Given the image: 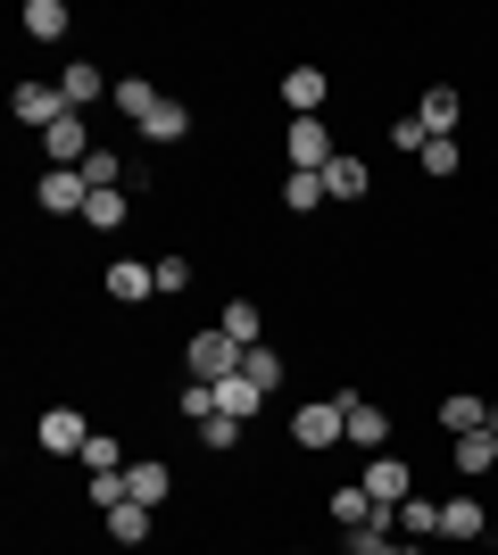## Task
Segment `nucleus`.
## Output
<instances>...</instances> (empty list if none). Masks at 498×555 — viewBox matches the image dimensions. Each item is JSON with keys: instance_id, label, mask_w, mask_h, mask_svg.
I'll return each instance as SVG.
<instances>
[{"instance_id": "f257e3e1", "label": "nucleus", "mask_w": 498, "mask_h": 555, "mask_svg": "<svg viewBox=\"0 0 498 555\" xmlns=\"http://www.w3.org/2000/svg\"><path fill=\"white\" fill-rule=\"evenodd\" d=\"M332 158H341V150H332L324 116H291V125H283V175H324Z\"/></svg>"}, {"instance_id": "f03ea898", "label": "nucleus", "mask_w": 498, "mask_h": 555, "mask_svg": "<svg viewBox=\"0 0 498 555\" xmlns=\"http://www.w3.org/2000/svg\"><path fill=\"white\" fill-rule=\"evenodd\" d=\"M291 440H299V448H341V440H349V406H341V398L291 406Z\"/></svg>"}, {"instance_id": "7ed1b4c3", "label": "nucleus", "mask_w": 498, "mask_h": 555, "mask_svg": "<svg viewBox=\"0 0 498 555\" xmlns=\"http://www.w3.org/2000/svg\"><path fill=\"white\" fill-rule=\"evenodd\" d=\"M241 357H250V348L241 340H225V332H191V348H183V365H191V382H233L241 373Z\"/></svg>"}, {"instance_id": "20e7f679", "label": "nucleus", "mask_w": 498, "mask_h": 555, "mask_svg": "<svg viewBox=\"0 0 498 555\" xmlns=\"http://www.w3.org/2000/svg\"><path fill=\"white\" fill-rule=\"evenodd\" d=\"M34 440H42L50 456H84V440H92V423H84V406H42V423H34Z\"/></svg>"}, {"instance_id": "39448f33", "label": "nucleus", "mask_w": 498, "mask_h": 555, "mask_svg": "<svg viewBox=\"0 0 498 555\" xmlns=\"http://www.w3.org/2000/svg\"><path fill=\"white\" fill-rule=\"evenodd\" d=\"M84 199H92V183H84L75 166H50L42 183H34V208L42 216H84Z\"/></svg>"}, {"instance_id": "423d86ee", "label": "nucleus", "mask_w": 498, "mask_h": 555, "mask_svg": "<svg viewBox=\"0 0 498 555\" xmlns=\"http://www.w3.org/2000/svg\"><path fill=\"white\" fill-rule=\"evenodd\" d=\"M366 498L399 514L407 498H416V464H407V456H374V464H366Z\"/></svg>"}, {"instance_id": "0eeeda50", "label": "nucleus", "mask_w": 498, "mask_h": 555, "mask_svg": "<svg viewBox=\"0 0 498 555\" xmlns=\"http://www.w3.org/2000/svg\"><path fill=\"white\" fill-rule=\"evenodd\" d=\"M341 406H349V448H366V456H391V415H382L374 398H349V390H341Z\"/></svg>"}, {"instance_id": "6e6552de", "label": "nucleus", "mask_w": 498, "mask_h": 555, "mask_svg": "<svg viewBox=\"0 0 498 555\" xmlns=\"http://www.w3.org/2000/svg\"><path fill=\"white\" fill-rule=\"evenodd\" d=\"M108 299H117V307L158 299V266H142V257H117V266H108Z\"/></svg>"}, {"instance_id": "1a4fd4ad", "label": "nucleus", "mask_w": 498, "mask_h": 555, "mask_svg": "<svg viewBox=\"0 0 498 555\" xmlns=\"http://www.w3.org/2000/svg\"><path fill=\"white\" fill-rule=\"evenodd\" d=\"M166 489H175V473H166L158 456H133V464H125V498H133V506L158 514V506H166Z\"/></svg>"}, {"instance_id": "9d476101", "label": "nucleus", "mask_w": 498, "mask_h": 555, "mask_svg": "<svg viewBox=\"0 0 498 555\" xmlns=\"http://www.w3.org/2000/svg\"><path fill=\"white\" fill-rule=\"evenodd\" d=\"M59 116H75L59 83H17V125H42V133H50Z\"/></svg>"}, {"instance_id": "9b49d317", "label": "nucleus", "mask_w": 498, "mask_h": 555, "mask_svg": "<svg viewBox=\"0 0 498 555\" xmlns=\"http://www.w3.org/2000/svg\"><path fill=\"white\" fill-rule=\"evenodd\" d=\"M324 100H332L324 67H291V75H283V108H291V116H324Z\"/></svg>"}, {"instance_id": "f8f14e48", "label": "nucleus", "mask_w": 498, "mask_h": 555, "mask_svg": "<svg viewBox=\"0 0 498 555\" xmlns=\"http://www.w3.org/2000/svg\"><path fill=\"white\" fill-rule=\"evenodd\" d=\"M457 116H465V100H457L449 83H432V92L416 100V125H424L432 141H440V133H457Z\"/></svg>"}, {"instance_id": "ddd939ff", "label": "nucleus", "mask_w": 498, "mask_h": 555, "mask_svg": "<svg viewBox=\"0 0 498 555\" xmlns=\"http://www.w3.org/2000/svg\"><path fill=\"white\" fill-rule=\"evenodd\" d=\"M216 332H225V340H241V348H266V315H258V299H225Z\"/></svg>"}, {"instance_id": "4468645a", "label": "nucleus", "mask_w": 498, "mask_h": 555, "mask_svg": "<svg viewBox=\"0 0 498 555\" xmlns=\"http://www.w3.org/2000/svg\"><path fill=\"white\" fill-rule=\"evenodd\" d=\"M42 150H50L59 166H84V158H92V133H84V116H59V125L42 133Z\"/></svg>"}, {"instance_id": "2eb2a0df", "label": "nucleus", "mask_w": 498, "mask_h": 555, "mask_svg": "<svg viewBox=\"0 0 498 555\" xmlns=\"http://www.w3.org/2000/svg\"><path fill=\"white\" fill-rule=\"evenodd\" d=\"M59 92H67V108H75V116H84V108H92V100H100V92H117V83H108V75H100V67H92V59H75V67H67V75H59Z\"/></svg>"}, {"instance_id": "dca6fc26", "label": "nucleus", "mask_w": 498, "mask_h": 555, "mask_svg": "<svg viewBox=\"0 0 498 555\" xmlns=\"http://www.w3.org/2000/svg\"><path fill=\"white\" fill-rule=\"evenodd\" d=\"M482 423H490V406H482L474 390H449V398H440V431H449V440H465V431H482Z\"/></svg>"}, {"instance_id": "f3484780", "label": "nucleus", "mask_w": 498, "mask_h": 555, "mask_svg": "<svg viewBox=\"0 0 498 555\" xmlns=\"http://www.w3.org/2000/svg\"><path fill=\"white\" fill-rule=\"evenodd\" d=\"M183 133H191V108L175 92H158V108L142 116V141H183Z\"/></svg>"}, {"instance_id": "a211bd4d", "label": "nucleus", "mask_w": 498, "mask_h": 555, "mask_svg": "<svg viewBox=\"0 0 498 555\" xmlns=\"http://www.w3.org/2000/svg\"><path fill=\"white\" fill-rule=\"evenodd\" d=\"M266 406V390L250 382V373H233V382H216V415H233V423H250Z\"/></svg>"}, {"instance_id": "6ab92c4d", "label": "nucleus", "mask_w": 498, "mask_h": 555, "mask_svg": "<svg viewBox=\"0 0 498 555\" xmlns=\"http://www.w3.org/2000/svg\"><path fill=\"white\" fill-rule=\"evenodd\" d=\"M399 539H416V547H424V539H440V498H424V489H416V498L399 506Z\"/></svg>"}, {"instance_id": "aec40b11", "label": "nucleus", "mask_w": 498, "mask_h": 555, "mask_svg": "<svg viewBox=\"0 0 498 555\" xmlns=\"http://www.w3.org/2000/svg\"><path fill=\"white\" fill-rule=\"evenodd\" d=\"M449 456H457V473H465V481H482V473L498 464V440H490V431H465V440H449Z\"/></svg>"}, {"instance_id": "412c9836", "label": "nucleus", "mask_w": 498, "mask_h": 555, "mask_svg": "<svg viewBox=\"0 0 498 555\" xmlns=\"http://www.w3.org/2000/svg\"><path fill=\"white\" fill-rule=\"evenodd\" d=\"M324 191H332V199H366V191H374L366 158H332V166H324Z\"/></svg>"}, {"instance_id": "4be33fe9", "label": "nucleus", "mask_w": 498, "mask_h": 555, "mask_svg": "<svg viewBox=\"0 0 498 555\" xmlns=\"http://www.w3.org/2000/svg\"><path fill=\"white\" fill-rule=\"evenodd\" d=\"M440 539H482V498H440Z\"/></svg>"}, {"instance_id": "5701e85b", "label": "nucleus", "mask_w": 498, "mask_h": 555, "mask_svg": "<svg viewBox=\"0 0 498 555\" xmlns=\"http://www.w3.org/2000/svg\"><path fill=\"white\" fill-rule=\"evenodd\" d=\"M25 34H34V42H59V34H67V0H25Z\"/></svg>"}, {"instance_id": "b1692460", "label": "nucleus", "mask_w": 498, "mask_h": 555, "mask_svg": "<svg viewBox=\"0 0 498 555\" xmlns=\"http://www.w3.org/2000/svg\"><path fill=\"white\" fill-rule=\"evenodd\" d=\"M324 199H332L324 175H283V208H291V216H316Z\"/></svg>"}, {"instance_id": "393cba45", "label": "nucleus", "mask_w": 498, "mask_h": 555, "mask_svg": "<svg viewBox=\"0 0 498 555\" xmlns=\"http://www.w3.org/2000/svg\"><path fill=\"white\" fill-rule=\"evenodd\" d=\"M108 539H117V547H142V539H150V506H133V498H125V506L108 514Z\"/></svg>"}, {"instance_id": "a878e982", "label": "nucleus", "mask_w": 498, "mask_h": 555, "mask_svg": "<svg viewBox=\"0 0 498 555\" xmlns=\"http://www.w3.org/2000/svg\"><path fill=\"white\" fill-rule=\"evenodd\" d=\"M125 224V191H92L84 199V232H117Z\"/></svg>"}, {"instance_id": "bb28decb", "label": "nucleus", "mask_w": 498, "mask_h": 555, "mask_svg": "<svg viewBox=\"0 0 498 555\" xmlns=\"http://www.w3.org/2000/svg\"><path fill=\"white\" fill-rule=\"evenodd\" d=\"M241 373H250V382L274 398V390H283V348H250V357H241Z\"/></svg>"}, {"instance_id": "cd10ccee", "label": "nucleus", "mask_w": 498, "mask_h": 555, "mask_svg": "<svg viewBox=\"0 0 498 555\" xmlns=\"http://www.w3.org/2000/svg\"><path fill=\"white\" fill-rule=\"evenodd\" d=\"M117 108L133 116V125H142V116L158 108V83H150V75H125V83H117Z\"/></svg>"}, {"instance_id": "c85d7f7f", "label": "nucleus", "mask_w": 498, "mask_h": 555, "mask_svg": "<svg viewBox=\"0 0 498 555\" xmlns=\"http://www.w3.org/2000/svg\"><path fill=\"white\" fill-rule=\"evenodd\" d=\"M349 555H416V539H399V531H349Z\"/></svg>"}, {"instance_id": "c756f323", "label": "nucleus", "mask_w": 498, "mask_h": 555, "mask_svg": "<svg viewBox=\"0 0 498 555\" xmlns=\"http://www.w3.org/2000/svg\"><path fill=\"white\" fill-rule=\"evenodd\" d=\"M75 175H84V183H92V191H117V175H125V158H117V150H92V158L75 166Z\"/></svg>"}, {"instance_id": "7c9ffc66", "label": "nucleus", "mask_w": 498, "mask_h": 555, "mask_svg": "<svg viewBox=\"0 0 498 555\" xmlns=\"http://www.w3.org/2000/svg\"><path fill=\"white\" fill-rule=\"evenodd\" d=\"M84 498H92L100 514H117L125 506V473H84Z\"/></svg>"}, {"instance_id": "2f4dec72", "label": "nucleus", "mask_w": 498, "mask_h": 555, "mask_svg": "<svg viewBox=\"0 0 498 555\" xmlns=\"http://www.w3.org/2000/svg\"><path fill=\"white\" fill-rule=\"evenodd\" d=\"M84 473H125V448L108 440V431H92V440H84Z\"/></svg>"}, {"instance_id": "473e14b6", "label": "nucleus", "mask_w": 498, "mask_h": 555, "mask_svg": "<svg viewBox=\"0 0 498 555\" xmlns=\"http://www.w3.org/2000/svg\"><path fill=\"white\" fill-rule=\"evenodd\" d=\"M457 166H465V150H457V133L424 141V175H457Z\"/></svg>"}, {"instance_id": "72a5a7b5", "label": "nucleus", "mask_w": 498, "mask_h": 555, "mask_svg": "<svg viewBox=\"0 0 498 555\" xmlns=\"http://www.w3.org/2000/svg\"><path fill=\"white\" fill-rule=\"evenodd\" d=\"M175 291H191V257H158V299H175Z\"/></svg>"}, {"instance_id": "f704fd0d", "label": "nucleus", "mask_w": 498, "mask_h": 555, "mask_svg": "<svg viewBox=\"0 0 498 555\" xmlns=\"http://www.w3.org/2000/svg\"><path fill=\"white\" fill-rule=\"evenodd\" d=\"M183 415H191V423L216 415V382H191V390H183Z\"/></svg>"}, {"instance_id": "c9c22d12", "label": "nucleus", "mask_w": 498, "mask_h": 555, "mask_svg": "<svg viewBox=\"0 0 498 555\" xmlns=\"http://www.w3.org/2000/svg\"><path fill=\"white\" fill-rule=\"evenodd\" d=\"M200 440H208V448H233L241 423H233V415H208V423H200Z\"/></svg>"}, {"instance_id": "e433bc0d", "label": "nucleus", "mask_w": 498, "mask_h": 555, "mask_svg": "<svg viewBox=\"0 0 498 555\" xmlns=\"http://www.w3.org/2000/svg\"><path fill=\"white\" fill-rule=\"evenodd\" d=\"M391 141H399V150H416V158H424V141H432V133H424V125H416V116H399V125H391Z\"/></svg>"}, {"instance_id": "4c0bfd02", "label": "nucleus", "mask_w": 498, "mask_h": 555, "mask_svg": "<svg viewBox=\"0 0 498 555\" xmlns=\"http://www.w3.org/2000/svg\"><path fill=\"white\" fill-rule=\"evenodd\" d=\"M482 431H490V440H498V406H490V423H482Z\"/></svg>"}]
</instances>
